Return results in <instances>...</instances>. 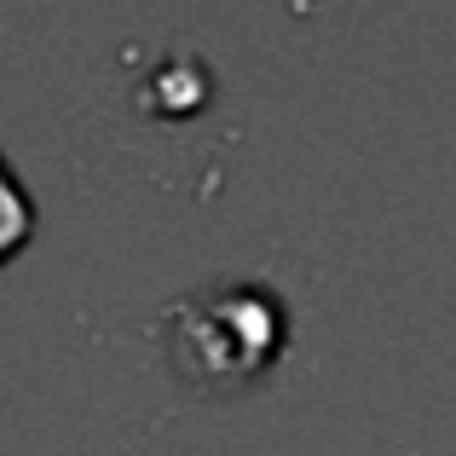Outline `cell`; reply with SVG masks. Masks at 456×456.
Here are the masks:
<instances>
[{
	"label": "cell",
	"mask_w": 456,
	"mask_h": 456,
	"mask_svg": "<svg viewBox=\"0 0 456 456\" xmlns=\"http://www.w3.org/2000/svg\"><path fill=\"white\" fill-rule=\"evenodd\" d=\"M283 341H289V312L260 283H208L174 301L162 318V346L174 376L208 399L260 381L278 364Z\"/></svg>",
	"instance_id": "cell-1"
},
{
	"label": "cell",
	"mask_w": 456,
	"mask_h": 456,
	"mask_svg": "<svg viewBox=\"0 0 456 456\" xmlns=\"http://www.w3.org/2000/svg\"><path fill=\"white\" fill-rule=\"evenodd\" d=\"M29 225H35V214H29V202H23V191L12 185V174H6V162H0V266H6L12 255H18L23 243H29Z\"/></svg>",
	"instance_id": "cell-2"
}]
</instances>
